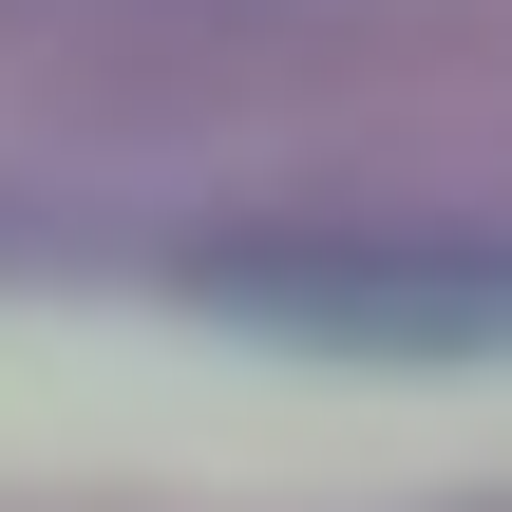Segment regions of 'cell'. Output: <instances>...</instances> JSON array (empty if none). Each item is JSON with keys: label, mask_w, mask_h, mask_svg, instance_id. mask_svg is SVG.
Wrapping results in <instances>:
<instances>
[{"label": "cell", "mask_w": 512, "mask_h": 512, "mask_svg": "<svg viewBox=\"0 0 512 512\" xmlns=\"http://www.w3.org/2000/svg\"><path fill=\"white\" fill-rule=\"evenodd\" d=\"M209 323H266L304 361H512V228H285L190 247Z\"/></svg>", "instance_id": "cell-1"}]
</instances>
